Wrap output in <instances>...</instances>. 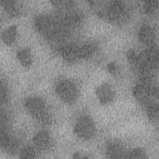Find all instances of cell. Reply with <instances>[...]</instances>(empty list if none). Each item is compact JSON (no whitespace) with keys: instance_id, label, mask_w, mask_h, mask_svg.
<instances>
[{"instance_id":"6da1fadb","label":"cell","mask_w":159,"mask_h":159,"mask_svg":"<svg viewBox=\"0 0 159 159\" xmlns=\"http://www.w3.org/2000/svg\"><path fill=\"white\" fill-rule=\"evenodd\" d=\"M89 2L98 16L111 23L123 24L129 18V10L121 1H90Z\"/></svg>"},{"instance_id":"7a4b0ae2","label":"cell","mask_w":159,"mask_h":159,"mask_svg":"<svg viewBox=\"0 0 159 159\" xmlns=\"http://www.w3.org/2000/svg\"><path fill=\"white\" fill-rule=\"evenodd\" d=\"M34 26L42 37L52 42L62 41L69 33V29L57 16L40 14L34 19Z\"/></svg>"},{"instance_id":"3957f363","label":"cell","mask_w":159,"mask_h":159,"mask_svg":"<svg viewBox=\"0 0 159 159\" xmlns=\"http://www.w3.org/2000/svg\"><path fill=\"white\" fill-rule=\"evenodd\" d=\"M57 10V17L68 28L78 26L83 19V14L76 7L75 2L70 0L50 1Z\"/></svg>"},{"instance_id":"277c9868","label":"cell","mask_w":159,"mask_h":159,"mask_svg":"<svg viewBox=\"0 0 159 159\" xmlns=\"http://www.w3.org/2000/svg\"><path fill=\"white\" fill-rule=\"evenodd\" d=\"M24 107L29 113L42 124H49L52 117L45 101L38 96H31L24 101Z\"/></svg>"},{"instance_id":"5b68a950","label":"cell","mask_w":159,"mask_h":159,"mask_svg":"<svg viewBox=\"0 0 159 159\" xmlns=\"http://www.w3.org/2000/svg\"><path fill=\"white\" fill-rule=\"evenodd\" d=\"M55 91L61 100L68 104L75 103L80 95V91L77 85L68 79L59 81L56 84Z\"/></svg>"},{"instance_id":"8992f818","label":"cell","mask_w":159,"mask_h":159,"mask_svg":"<svg viewBox=\"0 0 159 159\" xmlns=\"http://www.w3.org/2000/svg\"><path fill=\"white\" fill-rule=\"evenodd\" d=\"M73 132L82 140H89L94 137L96 132V127L93 118L88 115L79 117L75 123Z\"/></svg>"},{"instance_id":"52a82bcc","label":"cell","mask_w":159,"mask_h":159,"mask_svg":"<svg viewBox=\"0 0 159 159\" xmlns=\"http://www.w3.org/2000/svg\"><path fill=\"white\" fill-rule=\"evenodd\" d=\"M132 94L139 103L145 106L158 99V88L153 84L140 82L134 87Z\"/></svg>"},{"instance_id":"ba28073f","label":"cell","mask_w":159,"mask_h":159,"mask_svg":"<svg viewBox=\"0 0 159 159\" xmlns=\"http://www.w3.org/2000/svg\"><path fill=\"white\" fill-rule=\"evenodd\" d=\"M0 141L1 148L10 154L16 153L19 148L18 140L9 134L7 130L0 129Z\"/></svg>"},{"instance_id":"9c48e42d","label":"cell","mask_w":159,"mask_h":159,"mask_svg":"<svg viewBox=\"0 0 159 159\" xmlns=\"http://www.w3.org/2000/svg\"><path fill=\"white\" fill-rule=\"evenodd\" d=\"M96 96L99 102L102 104L111 102L115 97V93L112 86L107 83L100 84L95 91Z\"/></svg>"},{"instance_id":"30bf717a","label":"cell","mask_w":159,"mask_h":159,"mask_svg":"<svg viewBox=\"0 0 159 159\" xmlns=\"http://www.w3.org/2000/svg\"><path fill=\"white\" fill-rule=\"evenodd\" d=\"M58 51L63 59L68 63H73L80 60L79 47L75 44H64L59 48Z\"/></svg>"},{"instance_id":"8fae6325","label":"cell","mask_w":159,"mask_h":159,"mask_svg":"<svg viewBox=\"0 0 159 159\" xmlns=\"http://www.w3.org/2000/svg\"><path fill=\"white\" fill-rule=\"evenodd\" d=\"M33 143L35 146L42 150L50 148L53 145V139L50 133L46 130L38 132L33 137Z\"/></svg>"},{"instance_id":"7c38bea8","label":"cell","mask_w":159,"mask_h":159,"mask_svg":"<svg viewBox=\"0 0 159 159\" xmlns=\"http://www.w3.org/2000/svg\"><path fill=\"white\" fill-rule=\"evenodd\" d=\"M138 39L143 44L148 47L154 45L155 34L153 29L148 24L142 25L138 31Z\"/></svg>"},{"instance_id":"4fadbf2b","label":"cell","mask_w":159,"mask_h":159,"mask_svg":"<svg viewBox=\"0 0 159 159\" xmlns=\"http://www.w3.org/2000/svg\"><path fill=\"white\" fill-rule=\"evenodd\" d=\"M127 152L124 147L116 142L109 143L106 150V155L109 158H124L126 157Z\"/></svg>"},{"instance_id":"5bb4252c","label":"cell","mask_w":159,"mask_h":159,"mask_svg":"<svg viewBox=\"0 0 159 159\" xmlns=\"http://www.w3.org/2000/svg\"><path fill=\"white\" fill-rule=\"evenodd\" d=\"M1 4L7 14L11 17H18L21 14L20 6L14 0H1Z\"/></svg>"},{"instance_id":"9a60e30c","label":"cell","mask_w":159,"mask_h":159,"mask_svg":"<svg viewBox=\"0 0 159 159\" xmlns=\"http://www.w3.org/2000/svg\"><path fill=\"white\" fill-rule=\"evenodd\" d=\"M17 58L20 64L25 68H29L33 63L32 53L29 47H25L18 51Z\"/></svg>"},{"instance_id":"2e32d148","label":"cell","mask_w":159,"mask_h":159,"mask_svg":"<svg viewBox=\"0 0 159 159\" xmlns=\"http://www.w3.org/2000/svg\"><path fill=\"white\" fill-rule=\"evenodd\" d=\"M18 34L17 27L12 25L6 29L1 34V39L4 43L7 45H12L17 39Z\"/></svg>"},{"instance_id":"e0dca14e","label":"cell","mask_w":159,"mask_h":159,"mask_svg":"<svg viewBox=\"0 0 159 159\" xmlns=\"http://www.w3.org/2000/svg\"><path fill=\"white\" fill-rule=\"evenodd\" d=\"M97 46L93 43H86L79 47L80 59H88L93 57L97 51Z\"/></svg>"},{"instance_id":"ac0fdd59","label":"cell","mask_w":159,"mask_h":159,"mask_svg":"<svg viewBox=\"0 0 159 159\" xmlns=\"http://www.w3.org/2000/svg\"><path fill=\"white\" fill-rule=\"evenodd\" d=\"M145 107V111L147 116L148 118L155 122L158 121V102L156 101H153L147 106Z\"/></svg>"},{"instance_id":"d6986e66","label":"cell","mask_w":159,"mask_h":159,"mask_svg":"<svg viewBox=\"0 0 159 159\" xmlns=\"http://www.w3.org/2000/svg\"><path fill=\"white\" fill-rule=\"evenodd\" d=\"M125 158L144 159V158H148V156L145 150L143 148L136 147V148H132L129 152H127Z\"/></svg>"},{"instance_id":"ffe728a7","label":"cell","mask_w":159,"mask_h":159,"mask_svg":"<svg viewBox=\"0 0 159 159\" xmlns=\"http://www.w3.org/2000/svg\"><path fill=\"white\" fill-rule=\"evenodd\" d=\"M158 7V1L148 0L145 1L143 4V9L145 14L148 15H153L157 11Z\"/></svg>"},{"instance_id":"44dd1931","label":"cell","mask_w":159,"mask_h":159,"mask_svg":"<svg viewBox=\"0 0 159 159\" xmlns=\"http://www.w3.org/2000/svg\"><path fill=\"white\" fill-rule=\"evenodd\" d=\"M36 151L34 148L28 146L22 148L19 152L20 158H34L36 157Z\"/></svg>"},{"instance_id":"7402d4cb","label":"cell","mask_w":159,"mask_h":159,"mask_svg":"<svg viewBox=\"0 0 159 159\" xmlns=\"http://www.w3.org/2000/svg\"><path fill=\"white\" fill-rule=\"evenodd\" d=\"M9 101V91L6 84H4L2 81L0 84V101L1 105L6 104Z\"/></svg>"},{"instance_id":"603a6c76","label":"cell","mask_w":159,"mask_h":159,"mask_svg":"<svg viewBox=\"0 0 159 159\" xmlns=\"http://www.w3.org/2000/svg\"><path fill=\"white\" fill-rule=\"evenodd\" d=\"M107 71L112 76H116L120 73V68L118 64L116 61H110L106 65Z\"/></svg>"},{"instance_id":"cb8c5ba5","label":"cell","mask_w":159,"mask_h":159,"mask_svg":"<svg viewBox=\"0 0 159 159\" xmlns=\"http://www.w3.org/2000/svg\"><path fill=\"white\" fill-rule=\"evenodd\" d=\"M9 124V118L5 111H1L0 113V129L7 130Z\"/></svg>"},{"instance_id":"d4e9b609","label":"cell","mask_w":159,"mask_h":159,"mask_svg":"<svg viewBox=\"0 0 159 159\" xmlns=\"http://www.w3.org/2000/svg\"><path fill=\"white\" fill-rule=\"evenodd\" d=\"M73 158H89L91 157L89 154H86L82 152H76L73 154Z\"/></svg>"}]
</instances>
